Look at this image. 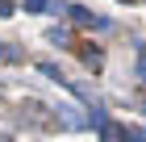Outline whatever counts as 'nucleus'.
Segmentation results:
<instances>
[{"label":"nucleus","mask_w":146,"mask_h":142,"mask_svg":"<svg viewBox=\"0 0 146 142\" xmlns=\"http://www.w3.org/2000/svg\"><path fill=\"white\" fill-rule=\"evenodd\" d=\"M67 9H71V17H75L79 25H104L100 17H96V13H88V9H75V4H67Z\"/></svg>","instance_id":"nucleus-1"},{"label":"nucleus","mask_w":146,"mask_h":142,"mask_svg":"<svg viewBox=\"0 0 146 142\" xmlns=\"http://www.w3.org/2000/svg\"><path fill=\"white\" fill-rule=\"evenodd\" d=\"M0 55H4V46H0Z\"/></svg>","instance_id":"nucleus-5"},{"label":"nucleus","mask_w":146,"mask_h":142,"mask_svg":"<svg viewBox=\"0 0 146 142\" xmlns=\"http://www.w3.org/2000/svg\"><path fill=\"white\" fill-rule=\"evenodd\" d=\"M46 4L50 0H25V13H46Z\"/></svg>","instance_id":"nucleus-2"},{"label":"nucleus","mask_w":146,"mask_h":142,"mask_svg":"<svg viewBox=\"0 0 146 142\" xmlns=\"http://www.w3.org/2000/svg\"><path fill=\"white\" fill-rule=\"evenodd\" d=\"M138 75L146 79V50H142V55H138Z\"/></svg>","instance_id":"nucleus-3"},{"label":"nucleus","mask_w":146,"mask_h":142,"mask_svg":"<svg viewBox=\"0 0 146 142\" xmlns=\"http://www.w3.org/2000/svg\"><path fill=\"white\" fill-rule=\"evenodd\" d=\"M9 13H13V4H9V0H0V17H9Z\"/></svg>","instance_id":"nucleus-4"}]
</instances>
